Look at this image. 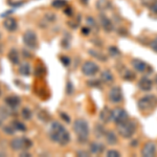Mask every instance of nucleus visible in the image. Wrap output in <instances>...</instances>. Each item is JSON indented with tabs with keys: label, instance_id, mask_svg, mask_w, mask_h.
<instances>
[{
	"label": "nucleus",
	"instance_id": "obj_34",
	"mask_svg": "<svg viewBox=\"0 0 157 157\" xmlns=\"http://www.w3.org/2000/svg\"><path fill=\"white\" fill-rule=\"evenodd\" d=\"M150 47H151V49L153 50V52H155L157 54V36L150 42Z\"/></svg>",
	"mask_w": 157,
	"mask_h": 157
},
{
	"label": "nucleus",
	"instance_id": "obj_21",
	"mask_svg": "<svg viewBox=\"0 0 157 157\" xmlns=\"http://www.w3.org/2000/svg\"><path fill=\"white\" fill-rule=\"evenodd\" d=\"M105 138H106V141H107L108 145L110 146H114L117 144L118 139H117V136L116 134L113 132L112 130H107L105 133Z\"/></svg>",
	"mask_w": 157,
	"mask_h": 157
},
{
	"label": "nucleus",
	"instance_id": "obj_12",
	"mask_svg": "<svg viewBox=\"0 0 157 157\" xmlns=\"http://www.w3.org/2000/svg\"><path fill=\"white\" fill-rule=\"evenodd\" d=\"M131 64H132V66L134 69L136 70L137 72H146L147 70L150 69V66H149L148 64L145 62V61L140 60V59H133L131 61Z\"/></svg>",
	"mask_w": 157,
	"mask_h": 157
},
{
	"label": "nucleus",
	"instance_id": "obj_38",
	"mask_svg": "<svg viewBox=\"0 0 157 157\" xmlns=\"http://www.w3.org/2000/svg\"><path fill=\"white\" fill-rule=\"evenodd\" d=\"M61 117H62L63 120H64L65 121H66L67 124H68V123H70V118H69V116L66 115V114H65V113H61Z\"/></svg>",
	"mask_w": 157,
	"mask_h": 157
},
{
	"label": "nucleus",
	"instance_id": "obj_4",
	"mask_svg": "<svg viewBox=\"0 0 157 157\" xmlns=\"http://www.w3.org/2000/svg\"><path fill=\"white\" fill-rule=\"evenodd\" d=\"M137 123L135 121L128 120L117 125V133L124 138H131L136 132Z\"/></svg>",
	"mask_w": 157,
	"mask_h": 157
},
{
	"label": "nucleus",
	"instance_id": "obj_32",
	"mask_svg": "<svg viewBox=\"0 0 157 157\" xmlns=\"http://www.w3.org/2000/svg\"><path fill=\"white\" fill-rule=\"evenodd\" d=\"M156 1H157V0H140L141 4H143L144 6L148 7V9H150V7L153 6Z\"/></svg>",
	"mask_w": 157,
	"mask_h": 157
},
{
	"label": "nucleus",
	"instance_id": "obj_6",
	"mask_svg": "<svg viewBox=\"0 0 157 157\" xmlns=\"http://www.w3.org/2000/svg\"><path fill=\"white\" fill-rule=\"evenodd\" d=\"M23 43L29 49H36L38 47V37L33 30H27L23 35Z\"/></svg>",
	"mask_w": 157,
	"mask_h": 157
},
{
	"label": "nucleus",
	"instance_id": "obj_20",
	"mask_svg": "<svg viewBox=\"0 0 157 157\" xmlns=\"http://www.w3.org/2000/svg\"><path fill=\"white\" fill-rule=\"evenodd\" d=\"M3 26H4V29L6 30H9V32H15V30L17 29V27H18V23H17L15 18H7L4 20Z\"/></svg>",
	"mask_w": 157,
	"mask_h": 157
},
{
	"label": "nucleus",
	"instance_id": "obj_3",
	"mask_svg": "<svg viewBox=\"0 0 157 157\" xmlns=\"http://www.w3.org/2000/svg\"><path fill=\"white\" fill-rule=\"evenodd\" d=\"M137 107L141 112H152L157 107V97L154 94L145 95V97H143L138 100Z\"/></svg>",
	"mask_w": 157,
	"mask_h": 157
},
{
	"label": "nucleus",
	"instance_id": "obj_18",
	"mask_svg": "<svg viewBox=\"0 0 157 157\" xmlns=\"http://www.w3.org/2000/svg\"><path fill=\"white\" fill-rule=\"evenodd\" d=\"M95 7L100 12H105L108 11L112 7V4H111L110 0H97L95 2Z\"/></svg>",
	"mask_w": 157,
	"mask_h": 157
},
{
	"label": "nucleus",
	"instance_id": "obj_7",
	"mask_svg": "<svg viewBox=\"0 0 157 157\" xmlns=\"http://www.w3.org/2000/svg\"><path fill=\"white\" fill-rule=\"evenodd\" d=\"M128 120H129V115L125 109L117 107L112 110V121H114L116 125L124 123V121H126Z\"/></svg>",
	"mask_w": 157,
	"mask_h": 157
},
{
	"label": "nucleus",
	"instance_id": "obj_5",
	"mask_svg": "<svg viewBox=\"0 0 157 157\" xmlns=\"http://www.w3.org/2000/svg\"><path fill=\"white\" fill-rule=\"evenodd\" d=\"M10 147L15 152L27 151L33 147V141L27 137H16L11 140Z\"/></svg>",
	"mask_w": 157,
	"mask_h": 157
},
{
	"label": "nucleus",
	"instance_id": "obj_9",
	"mask_svg": "<svg viewBox=\"0 0 157 157\" xmlns=\"http://www.w3.org/2000/svg\"><path fill=\"white\" fill-rule=\"evenodd\" d=\"M109 101L113 104H120L123 102L124 100V95H123V90L120 86H114L112 87L109 91V94H108Z\"/></svg>",
	"mask_w": 157,
	"mask_h": 157
},
{
	"label": "nucleus",
	"instance_id": "obj_24",
	"mask_svg": "<svg viewBox=\"0 0 157 157\" xmlns=\"http://www.w3.org/2000/svg\"><path fill=\"white\" fill-rule=\"evenodd\" d=\"M19 72L20 75H24V77H29L32 72V69H30V65L29 63H22V64L19 65Z\"/></svg>",
	"mask_w": 157,
	"mask_h": 157
},
{
	"label": "nucleus",
	"instance_id": "obj_8",
	"mask_svg": "<svg viewBox=\"0 0 157 157\" xmlns=\"http://www.w3.org/2000/svg\"><path fill=\"white\" fill-rule=\"evenodd\" d=\"M98 71H100V67L97 63L92 62V61H86L82 65V72L87 77H93Z\"/></svg>",
	"mask_w": 157,
	"mask_h": 157
},
{
	"label": "nucleus",
	"instance_id": "obj_10",
	"mask_svg": "<svg viewBox=\"0 0 157 157\" xmlns=\"http://www.w3.org/2000/svg\"><path fill=\"white\" fill-rule=\"evenodd\" d=\"M98 23H100L101 27H102L106 33H111L113 30L112 21H111L103 12H100V15H98Z\"/></svg>",
	"mask_w": 157,
	"mask_h": 157
},
{
	"label": "nucleus",
	"instance_id": "obj_33",
	"mask_svg": "<svg viewBox=\"0 0 157 157\" xmlns=\"http://www.w3.org/2000/svg\"><path fill=\"white\" fill-rule=\"evenodd\" d=\"M106 155H107L108 157H120L121 153L116 150H109L107 153H106Z\"/></svg>",
	"mask_w": 157,
	"mask_h": 157
},
{
	"label": "nucleus",
	"instance_id": "obj_30",
	"mask_svg": "<svg viewBox=\"0 0 157 157\" xmlns=\"http://www.w3.org/2000/svg\"><path fill=\"white\" fill-rule=\"evenodd\" d=\"M21 113H22V117H23L24 120H30V118H32V116H33L32 111H30L29 108H23V109H22Z\"/></svg>",
	"mask_w": 157,
	"mask_h": 157
},
{
	"label": "nucleus",
	"instance_id": "obj_14",
	"mask_svg": "<svg viewBox=\"0 0 157 157\" xmlns=\"http://www.w3.org/2000/svg\"><path fill=\"white\" fill-rule=\"evenodd\" d=\"M117 70H118V73H120V75L124 78V80H126V81H133V80H135V78H136L135 73H134L132 70L128 69L127 67L121 66V67L117 68Z\"/></svg>",
	"mask_w": 157,
	"mask_h": 157
},
{
	"label": "nucleus",
	"instance_id": "obj_39",
	"mask_svg": "<svg viewBox=\"0 0 157 157\" xmlns=\"http://www.w3.org/2000/svg\"><path fill=\"white\" fill-rule=\"evenodd\" d=\"M150 10L154 13V14H156V15H157V1L153 4V6H152L150 7Z\"/></svg>",
	"mask_w": 157,
	"mask_h": 157
},
{
	"label": "nucleus",
	"instance_id": "obj_15",
	"mask_svg": "<svg viewBox=\"0 0 157 157\" xmlns=\"http://www.w3.org/2000/svg\"><path fill=\"white\" fill-rule=\"evenodd\" d=\"M100 121L103 124H108L112 121V110H110L107 106L104 107L100 112Z\"/></svg>",
	"mask_w": 157,
	"mask_h": 157
},
{
	"label": "nucleus",
	"instance_id": "obj_43",
	"mask_svg": "<svg viewBox=\"0 0 157 157\" xmlns=\"http://www.w3.org/2000/svg\"><path fill=\"white\" fill-rule=\"evenodd\" d=\"M154 81H155V83H156V84H157V75H156V77H155V80H154Z\"/></svg>",
	"mask_w": 157,
	"mask_h": 157
},
{
	"label": "nucleus",
	"instance_id": "obj_19",
	"mask_svg": "<svg viewBox=\"0 0 157 157\" xmlns=\"http://www.w3.org/2000/svg\"><path fill=\"white\" fill-rule=\"evenodd\" d=\"M90 153L95 154V155H100L105 151V146L101 143H91L89 146Z\"/></svg>",
	"mask_w": 157,
	"mask_h": 157
},
{
	"label": "nucleus",
	"instance_id": "obj_36",
	"mask_svg": "<svg viewBox=\"0 0 157 157\" xmlns=\"http://www.w3.org/2000/svg\"><path fill=\"white\" fill-rule=\"evenodd\" d=\"M100 84H101V81H98V80H90V81H88V85L92 86V87H98Z\"/></svg>",
	"mask_w": 157,
	"mask_h": 157
},
{
	"label": "nucleus",
	"instance_id": "obj_27",
	"mask_svg": "<svg viewBox=\"0 0 157 157\" xmlns=\"http://www.w3.org/2000/svg\"><path fill=\"white\" fill-rule=\"evenodd\" d=\"M106 129L104 127L103 125H101V124H98L97 126H95L94 128V134L97 135V137H103V136H105V133H106Z\"/></svg>",
	"mask_w": 157,
	"mask_h": 157
},
{
	"label": "nucleus",
	"instance_id": "obj_40",
	"mask_svg": "<svg viewBox=\"0 0 157 157\" xmlns=\"http://www.w3.org/2000/svg\"><path fill=\"white\" fill-rule=\"evenodd\" d=\"M20 156H21V157H24V156L29 157V156H30V154H29V153H27L26 151H21V153H20Z\"/></svg>",
	"mask_w": 157,
	"mask_h": 157
},
{
	"label": "nucleus",
	"instance_id": "obj_11",
	"mask_svg": "<svg viewBox=\"0 0 157 157\" xmlns=\"http://www.w3.org/2000/svg\"><path fill=\"white\" fill-rule=\"evenodd\" d=\"M156 154V145L153 141H147L141 150V155L144 157H153Z\"/></svg>",
	"mask_w": 157,
	"mask_h": 157
},
{
	"label": "nucleus",
	"instance_id": "obj_28",
	"mask_svg": "<svg viewBox=\"0 0 157 157\" xmlns=\"http://www.w3.org/2000/svg\"><path fill=\"white\" fill-rule=\"evenodd\" d=\"M56 15L54 13H46V14L44 15V21L46 22V23H52V22L56 21Z\"/></svg>",
	"mask_w": 157,
	"mask_h": 157
},
{
	"label": "nucleus",
	"instance_id": "obj_2",
	"mask_svg": "<svg viewBox=\"0 0 157 157\" xmlns=\"http://www.w3.org/2000/svg\"><path fill=\"white\" fill-rule=\"evenodd\" d=\"M72 128H73V131H75V135H77L78 143L84 144L88 140L90 130H89V125H88V123L85 120H83V118H78V120H75V123H73Z\"/></svg>",
	"mask_w": 157,
	"mask_h": 157
},
{
	"label": "nucleus",
	"instance_id": "obj_16",
	"mask_svg": "<svg viewBox=\"0 0 157 157\" xmlns=\"http://www.w3.org/2000/svg\"><path fill=\"white\" fill-rule=\"evenodd\" d=\"M101 82H103L106 85H111L114 82V75L110 70L106 69L101 73Z\"/></svg>",
	"mask_w": 157,
	"mask_h": 157
},
{
	"label": "nucleus",
	"instance_id": "obj_1",
	"mask_svg": "<svg viewBox=\"0 0 157 157\" xmlns=\"http://www.w3.org/2000/svg\"><path fill=\"white\" fill-rule=\"evenodd\" d=\"M48 137L52 141L59 144L61 146H66L71 140V136H70V133L67 131V129L58 121L52 123V126L49 127Z\"/></svg>",
	"mask_w": 157,
	"mask_h": 157
},
{
	"label": "nucleus",
	"instance_id": "obj_44",
	"mask_svg": "<svg viewBox=\"0 0 157 157\" xmlns=\"http://www.w3.org/2000/svg\"><path fill=\"white\" fill-rule=\"evenodd\" d=\"M0 95H1V87H0Z\"/></svg>",
	"mask_w": 157,
	"mask_h": 157
},
{
	"label": "nucleus",
	"instance_id": "obj_13",
	"mask_svg": "<svg viewBox=\"0 0 157 157\" xmlns=\"http://www.w3.org/2000/svg\"><path fill=\"white\" fill-rule=\"evenodd\" d=\"M137 86L141 91L148 92V91H150L152 89V87H153V81L147 77H143L138 81Z\"/></svg>",
	"mask_w": 157,
	"mask_h": 157
},
{
	"label": "nucleus",
	"instance_id": "obj_23",
	"mask_svg": "<svg viewBox=\"0 0 157 157\" xmlns=\"http://www.w3.org/2000/svg\"><path fill=\"white\" fill-rule=\"evenodd\" d=\"M86 24H87V27L90 30L95 32V33L98 32V25L94 18H92V17H90V16L86 17Z\"/></svg>",
	"mask_w": 157,
	"mask_h": 157
},
{
	"label": "nucleus",
	"instance_id": "obj_35",
	"mask_svg": "<svg viewBox=\"0 0 157 157\" xmlns=\"http://www.w3.org/2000/svg\"><path fill=\"white\" fill-rule=\"evenodd\" d=\"M3 132L6 133V134H10V135H12V134L15 133V129L13 128V126L11 125L9 127V126H6V127H3Z\"/></svg>",
	"mask_w": 157,
	"mask_h": 157
},
{
	"label": "nucleus",
	"instance_id": "obj_41",
	"mask_svg": "<svg viewBox=\"0 0 157 157\" xmlns=\"http://www.w3.org/2000/svg\"><path fill=\"white\" fill-rule=\"evenodd\" d=\"M82 33H83L84 35H88V34L90 33V29H88V27H86V29H82Z\"/></svg>",
	"mask_w": 157,
	"mask_h": 157
},
{
	"label": "nucleus",
	"instance_id": "obj_42",
	"mask_svg": "<svg viewBox=\"0 0 157 157\" xmlns=\"http://www.w3.org/2000/svg\"><path fill=\"white\" fill-rule=\"evenodd\" d=\"M138 145V141H137V139H134V140L131 141V146H134V147H136Z\"/></svg>",
	"mask_w": 157,
	"mask_h": 157
},
{
	"label": "nucleus",
	"instance_id": "obj_26",
	"mask_svg": "<svg viewBox=\"0 0 157 157\" xmlns=\"http://www.w3.org/2000/svg\"><path fill=\"white\" fill-rule=\"evenodd\" d=\"M12 126H13V128L15 129V131H20V132H24V131H26V126L19 121H14L12 123Z\"/></svg>",
	"mask_w": 157,
	"mask_h": 157
},
{
	"label": "nucleus",
	"instance_id": "obj_29",
	"mask_svg": "<svg viewBox=\"0 0 157 157\" xmlns=\"http://www.w3.org/2000/svg\"><path fill=\"white\" fill-rule=\"evenodd\" d=\"M108 52H109V55H110L111 57H113V58L120 57V56H121L120 49H118L116 46H110L108 48Z\"/></svg>",
	"mask_w": 157,
	"mask_h": 157
},
{
	"label": "nucleus",
	"instance_id": "obj_25",
	"mask_svg": "<svg viewBox=\"0 0 157 157\" xmlns=\"http://www.w3.org/2000/svg\"><path fill=\"white\" fill-rule=\"evenodd\" d=\"M89 54L92 56L93 58H95V59H98V61H102V62H105L106 60H107V57H106L105 55L103 54V52H98V50H95V49H90L89 50Z\"/></svg>",
	"mask_w": 157,
	"mask_h": 157
},
{
	"label": "nucleus",
	"instance_id": "obj_37",
	"mask_svg": "<svg viewBox=\"0 0 157 157\" xmlns=\"http://www.w3.org/2000/svg\"><path fill=\"white\" fill-rule=\"evenodd\" d=\"M77 156L78 157H89L90 156V152L87 151H78L77 152Z\"/></svg>",
	"mask_w": 157,
	"mask_h": 157
},
{
	"label": "nucleus",
	"instance_id": "obj_22",
	"mask_svg": "<svg viewBox=\"0 0 157 157\" xmlns=\"http://www.w3.org/2000/svg\"><path fill=\"white\" fill-rule=\"evenodd\" d=\"M9 60L12 62V64H14V65H18L19 64V62H20V57H19V52H18V50L17 49H15V48H12L11 50H10V52H9Z\"/></svg>",
	"mask_w": 157,
	"mask_h": 157
},
{
	"label": "nucleus",
	"instance_id": "obj_17",
	"mask_svg": "<svg viewBox=\"0 0 157 157\" xmlns=\"http://www.w3.org/2000/svg\"><path fill=\"white\" fill-rule=\"evenodd\" d=\"M6 104L9 108L11 109H16L18 108L21 104V100H20L19 97H16V95H11V97H7L6 98Z\"/></svg>",
	"mask_w": 157,
	"mask_h": 157
},
{
	"label": "nucleus",
	"instance_id": "obj_31",
	"mask_svg": "<svg viewBox=\"0 0 157 157\" xmlns=\"http://www.w3.org/2000/svg\"><path fill=\"white\" fill-rule=\"evenodd\" d=\"M67 6V2L65 0H55L52 2V6L54 7H57V9H61L63 6Z\"/></svg>",
	"mask_w": 157,
	"mask_h": 157
}]
</instances>
